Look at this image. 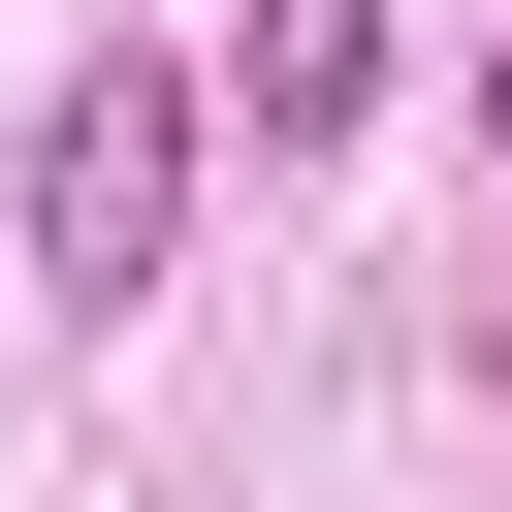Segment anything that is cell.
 Returning a JSON list of instances; mask_svg holds the SVG:
<instances>
[{"label": "cell", "instance_id": "obj_1", "mask_svg": "<svg viewBox=\"0 0 512 512\" xmlns=\"http://www.w3.org/2000/svg\"><path fill=\"white\" fill-rule=\"evenodd\" d=\"M160 256H192V64H64V128H32V288H64V320H160Z\"/></svg>", "mask_w": 512, "mask_h": 512}, {"label": "cell", "instance_id": "obj_2", "mask_svg": "<svg viewBox=\"0 0 512 512\" xmlns=\"http://www.w3.org/2000/svg\"><path fill=\"white\" fill-rule=\"evenodd\" d=\"M352 96H384V0H256V160H320Z\"/></svg>", "mask_w": 512, "mask_h": 512}, {"label": "cell", "instance_id": "obj_3", "mask_svg": "<svg viewBox=\"0 0 512 512\" xmlns=\"http://www.w3.org/2000/svg\"><path fill=\"white\" fill-rule=\"evenodd\" d=\"M480 96H512V32H480Z\"/></svg>", "mask_w": 512, "mask_h": 512}]
</instances>
